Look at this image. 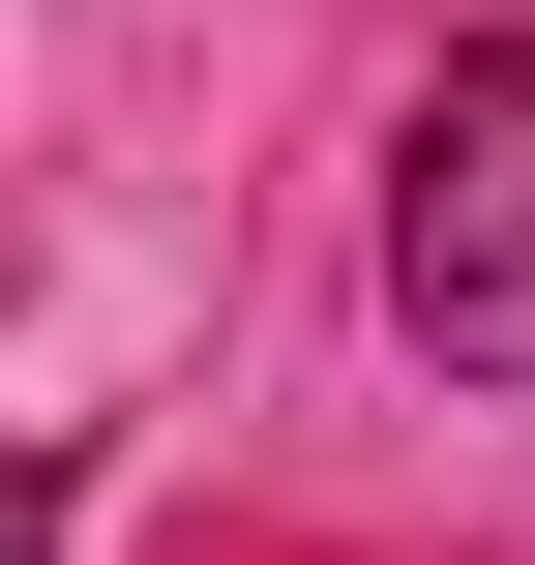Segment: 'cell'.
Listing matches in <instances>:
<instances>
[{
  "mask_svg": "<svg viewBox=\"0 0 535 565\" xmlns=\"http://www.w3.org/2000/svg\"><path fill=\"white\" fill-rule=\"evenodd\" d=\"M30 536H60V507H30V477H0V565H30Z\"/></svg>",
  "mask_w": 535,
  "mask_h": 565,
  "instance_id": "cell-3",
  "label": "cell"
},
{
  "mask_svg": "<svg viewBox=\"0 0 535 565\" xmlns=\"http://www.w3.org/2000/svg\"><path fill=\"white\" fill-rule=\"evenodd\" d=\"M387 298L447 387H535V89H447L417 179H387Z\"/></svg>",
  "mask_w": 535,
  "mask_h": 565,
  "instance_id": "cell-1",
  "label": "cell"
},
{
  "mask_svg": "<svg viewBox=\"0 0 535 565\" xmlns=\"http://www.w3.org/2000/svg\"><path fill=\"white\" fill-rule=\"evenodd\" d=\"M477 89H535V0H477Z\"/></svg>",
  "mask_w": 535,
  "mask_h": 565,
  "instance_id": "cell-2",
  "label": "cell"
}]
</instances>
